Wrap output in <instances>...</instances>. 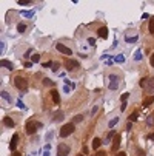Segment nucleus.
<instances>
[{
	"label": "nucleus",
	"mask_w": 154,
	"mask_h": 156,
	"mask_svg": "<svg viewBox=\"0 0 154 156\" xmlns=\"http://www.w3.org/2000/svg\"><path fill=\"white\" fill-rule=\"evenodd\" d=\"M63 63H65V66H67V70H68V71H73V70L79 68V62L74 60V59H67Z\"/></svg>",
	"instance_id": "obj_6"
},
{
	"label": "nucleus",
	"mask_w": 154,
	"mask_h": 156,
	"mask_svg": "<svg viewBox=\"0 0 154 156\" xmlns=\"http://www.w3.org/2000/svg\"><path fill=\"white\" fill-rule=\"evenodd\" d=\"M51 96H53L54 104H60V96H59V91H57V90H53V91H51Z\"/></svg>",
	"instance_id": "obj_13"
},
{
	"label": "nucleus",
	"mask_w": 154,
	"mask_h": 156,
	"mask_svg": "<svg viewBox=\"0 0 154 156\" xmlns=\"http://www.w3.org/2000/svg\"><path fill=\"white\" fill-rule=\"evenodd\" d=\"M97 110H99V107L96 105V107H94V108L91 110V115H96V113H97Z\"/></svg>",
	"instance_id": "obj_34"
},
{
	"label": "nucleus",
	"mask_w": 154,
	"mask_h": 156,
	"mask_svg": "<svg viewBox=\"0 0 154 156\" xmlns=\"http://www.w3.org/2000/svg\"><path fill=\"white\" fill-rule=\"evenodd\" d=\"M152 102H154V94H152V96H149V98H146V99L143 101V107L146 108V107H149Z\"/></svg>",
	"instance_id": "obj_17"
},
{
	"label": "nucleus",
	"mask_w": 154,
	"mask_h": 156,
	"mask_svg": "<svg viewBox=\"0 0 154 156\" xmlns=\"http://www.w3.org/2000/svg\"><path fill=\"white\" fill-rule=\"evenodd\" d=\"M134 59H136V60H140V59H142V54H140V51H137V53L134 54Z\"/></svg>",
	"instance_id": "obj_28"
},
{
	"label": "nucleus",
	"mask_w": 154,
	"mask_h": 156,
	"mask_svg": "<svg viewBox=\"0 0 154 156\" xmlns=\"http://www.w3.org/2000/svg\"><path fill=\"white\" fill-rule=\"evenodd\" d=\"M59 70V63H54V66H53V71H57Z\"/></svg>",
	"instance_id": "obj_37"
},
{
	"label": "nucleus",
	"mask_w": 154,
	"mask_h": 156,
	"mask_svg": "<svg viewBox=\"0 0 154 156\" xmlns=\"http://www.w3.org/2000/svg\"><path fill=\"white\" fill-rule=\"evenodd\" d=\"M33 14H34V11H26V12H23V16H25V17H31Z\"/></svg>",
	"instance_id": "obj_30"
},
{
	"label": "nucleus",
	"mask_w": 154,
	"mask_h": 156,
	"mask_svg": "<svg viewBox=\"0 0 154 156\" xmlns=\"http://www.w3.org/2000/svg\"><path fill=\"white\" fill-rule=\"evenodd\" d=\"M125 108H126V104H125V102H123V104H122V105H120V110H122V111H123V110H125Z\"/></svg>",
	"instance_id": "obj_40"
},
{
	"label": "nucleus",
	"mask_w": 154,
	"mask_h": 156,
	"mask_svg": "<svg viewBox=\"0 0 154 156\" xmlns=\"http://www.w3.org/2000/svg\"><path fill=\"white\" fill-rule=\"evenodd\" d=\"M79 156H83V154H79Z\"/></svg>",
	"instance_id": "obj_45"
},
{
	"label": "nucleus",
	"mask_w": 154,
	"mask_h": 156,
	"mask_svg": "<svg viewBox=\"0 0 154 156\" xmlns=\"http://www.w3.org/2000/svg\"><path fill=\"white\" fill-rule=\"evenodd\" d=\"M100 145H102V139H99V138H94V141H93V148L97 151Z\"/></svg>",
	"instance_id": "obj_16"
},
{
	"label": "nucleus",
	"mask_w": 154,
	"mask_h": 156,
	"mask_svg": "<svg viewBox=\"0 0 154 156\" xmlns=\"http://www.w3.org/2000/svg\"><path fill=\"white\" fill-rule=\"evenodd\" d=\"M123 60H125V56H122V54L116 57V62H123Z\"/></svg>",
	"instance_id": "obj_29"
},
{
	"label": "nucleus",
	"mask_w": 154,
	"mask_h": 156,
	"mask_svg": "<svg viewBox=\"0 0 154 156\" xmlns=\"http://www.w3.org/2000/svg\"><path fill=\"white\" fill-rule=\"evenodd\" d=\"M149 63H151V66H154V54H151V59H149Z\"/></svg>",
	"instance_id": "obj_35"
},
{
	"label": "nucleus",
	"mask_w": 154,
	"mask_h": 156,
	"mask_svg": "<svg viewBox=\"0 0 154 156\" xmlns=\"http://www.w3.org/2000/svg\"><path fill=\"white\" fill-rule=\"evenodd\" d=\"M119 87V77L116 74H111L109 76V90H117Z\"/></svg>",
	"instance_id": "obj_7"
},
{
	"label": "nucleus",
	"mask_w": 154,
	"mask_h": 156,
	"mask_svg": "<svg viewBox=\"0 0 154 156\" xmlns=\"http://www.w3.org/2000/svg\"><path fill=\"white\" fill-rule=\"evenodd\" d=\"M31 59H33V62H39L40 60V54H33Z\"/></svg>",
	"instance_id": "obj_24"
},
{
	"label": "nucleus",
	"mask_w": 154,
	"mask_h": 156,
	"mask_svg": "<svg viewBox=\"0 0 154 156\" xmlns=\"http://www.w3.org/2000/svg\"><path fill=\"white\" fill-rule=\"evenodd\" d=\"M137 156H145V151L142 148H137Z\"/></svg>",
	"instance_id": "obj_31"
},
{
	"label": "nucleus",
	"mask_w": 154,
	"mask_h": 156,
	"mask_svg": "<svg viewBox=\"0 0 154 156\" xmlns=\"http://www.w3.org/2000/svg\"><path fill=\"white\" fill-rule=\"evenodd\" d=\"M0 65H2V66H5V68H8V70H12V68H14L12 62H9V60H6V59L0 60Z\"/></svg>",
	"instance_id": "obj_12"
},
{
	"label": "nucleus",
	"mask_w": 154,
	"mask_h": 156,
	"mask_svg": "<svg viewBox=\"0 0 154 156\" xmlns=\"http://www.w3.org/2000/svg\"><path fill=\"white\" fill-rule=\"evenodd\" d=\"M17 31H19V33H25V31H26V25H25V23H19V25H17Z\"/></svg>",
	"instance_id": "obj_19"
},
{
	"label": "nucleus",
	"mask_w": 154,
	"mask_h": 156,
	"mask_svg": "<svg viewBox=\"0 0 154 156\" xmlns=\"http://www.w3.org/2000/svg\"><path fill=\"white\" fill-rule=\"evenodd\" d=\"M14 156H20V153H14Z\"/></svg>",
	"instance_id": "obj_44"
},
{
	"label": "nucleus",
	"mask_w": 154,
	"mask_h": 156,
	"mask_svg": "<svg viewBox=\"0 0 154 156\" xmlns=\"http://www.w3.org/2000/svg\"><path fill=\"white\" fill-rule=\"evenodd\" d=\"M125 40H126L128 43H134V42H137V36H136V37H126Z\"/></svg>",
	"instance_id": "obj_22"
},
{
	"label": "nucleus",
	"mask_w": 154,
	"mask_h": 156,
	"mask_svg": "<svg viewBox=\"0 0 154 156\" xmlns=\"http://www.w3.org/2000/svg\"><path fill=\"white\" fill-rule=\"evenodd\" d=\"M3 125H6V127H11V128H12V127H14V121H12L11 118H8V116H6V118H3Z\"/></svg>",
	"instance_id": "obj_15"
},
{
	"label": "nucleus",
	"mask_w": 154,
	"mask_h": 156,
	"mask_svg": "<svg viewBox=\"0 0 154 156\" xmlns=\"http://www.w3.org/2000/svg\"><path fill=\"white\" fill-rule=\"evenodd\" d=\"M137 118H139V113H137V111H133V113L129 115V122H134V121H137Z\"/></svg>",
	"instance_id": "obj_18"
},
{
	"label": "nucleus",
	"mask_w": 154,
	"mask_h": 156,
	"mask_svg": "<svg viewBox=\"0 0 154 156\" xmlns=\"http://www.w3.org/2000/svg\"><path fill=\"white\" fill-rule=\"evenodd\" d=\"M120 135H116V138L113 139V147H111V150L113 151H117L119 150V147H120Z\"/></svg>",
	"instance_id": "obj_9"
},
{
	"label": "nucleus",
	"mask_w": 154,
	"mask_h": 156,
	"mask_svg": "<svg viewBox=\"0 0 154 156\" xmlns=\"http://www.w3.org/2000/svg\"><path fill=\"white\" fill-rule=\"evenodd\" d=\"M68 153H70V145H67V144L57 145V156H68Z\"/></svg>",
	"instance_id": "obj_5"
},
{
	"label": "nucleus",
	"mask_w": 154,
	"mask_h": 156,
	"mask_svg": "<svg viewBox=\"0 0 154 156\" xmlns=\"http://www.w3.org/2000/svg\"><path fill=\"white\" fill-rule=\"evenodd\" d=\"M43 66H45V68H50V66H51V68H53L54 63L53 62H45V63H43Z\"/></svg>",
	"instance_id": "obj_25"
},
{
	"label": "nucleus",
	"mask_w": 154,
	"mask_h": 156,
	"mask_svg": "<svg viewBox=\"0 0 154 156\" xmlns=\"http://www.w3.org/2000/svg\"><path fill=\"white\" fill-rule=\"evenodd\" d=\"M17 141H19V135H17V133H15V135L12 136V139H11V144H9V148L14 151L15 150V147H17Z\"/></svg>",
	"instance_id": "obj_11"
},
{
	"label": "nucleus",
	"mask_w": 154,
	"mask_h": 156,
	"mask_svg": "<svg viewBox=\"0 0 154 156\" xmlns=\"http://www.w3.org/2000/svg\"><path fill=\"white\" fill-rule=\"evenodd\" d=\"M31 51H33V50H28L26 54H25V57H29V56H31Z\"/></svg>",
	"instance_id": "obj_39"
},
{
	"label": "nucleus",
	"mask_w": 154,
	"mask_h": 156,
	"mask_svg": "<svg viewBox=\"0 0 154 156\" xmlns=\"http://www.w3.org/2000/svg\"><path fill=\"white\" fill-rule=\"evenodd\" d=\"M152 121H154V118H152Z\"/></svg>",
	"instance_id": "obj_46"
},
{
	"label": "nucleus",
	"mask_w": 154,
	"mask_h": 156,
	"mask_svg": "<svg viewBox=\"0 0 154 156\" xmlns=\"http://www.w3.org/2000/svg\"><path fill=\"white\" fill-rule=\"evenodd\" d=\"M40 127H42L40 122H37V121H29V122L26 124V133H28V135H34V133H36Z\"/></svg>",
	"instance_id": "obj_4"
},
{
	"label": "nucleus",
	"mask_w": 154,
	"mask_h": 156,
	"mask_svg": "<svg viewBox=\"0 0 154 156\" xmlns=\"http://www.w3.org/2000/svg\"><path fill=\"white\" fill-rule=\"evenodd\" d=\"M148 139H154V133H151V135H148Z\"/></svg>",
	"instance_id": "obj_42"
},
{
	"label": "nucleus",
	"mask_w": 154,
	"mask_h": 156,
	"mask_svg": "<svg viewBox=\"0 0 154 156\" xmlns=\"http://www.w3.org/2000/svg\"><path fill=\"white\" fill-rule=\"evenodd\" d=\"M43 83H45V85H53V80H50V79H45V80H43Z\"/></svg>",
	"instance_id": "obj_33"
},
{
	"label": "nucleus",
	"mask_w": 154,
	"mask_h": 156,
	"mask_svg": "<svg viewBox=\"0 0 154 156\" xmlns=\"http://www.w3.org/2000/svg\"><path fill=\"white\" fill-rule=\"evenodd\" d=\"M117 156H126V153H123V151H122V153H119Z\"/></svg>",
	"instance_id": "obj_43"
},
{
	"label": "nucleus",
	"mask_w": 154,
	"mask_h": 156,
	"mask_svg": "<svg viewBox=\"0 0 154 156\" xmlns=\"http://www.w3.org/2000/svg\"><path fill=\"white\" fill-rule=\"evenodd\" d=\"M14 85L19 88L20 91H26V88H28V80L25 77H22V76H17L14 79Z\"/></svg>",
	"instance_id": "obj_3"
},
{
	"label": "nucleus",
	"mask_w": 154,
	"mask_h": 156,
	"mask_svg": "<svg viewBox=\"0 0 154 156\" xmlns=\"http://www.w3.org/2000/svg\"><path fill=\"white\" fill-rule=\"evenodd\" d=\"M63 118H65L63 111H57V113L54 115V118H53V121H54V122H59V121H62Z\"/></svg>",
	"instance_id": "obj_14"
},
{
	"label": "nucleus",
	"mask_w": 154,
	"mask_h": 156,
	"mask_svg": "<svg viewBox=\"0 0 154 156\" xmlns=\"http://www.w3.org/2000/svg\"><path fill=\"white\" fill-rule=\"evenodd\" d=\"M82 121H83V116H82V115H77V116L73 119V124H74V122H82Z\"/></svg>",
	"instance_id": "obj_21"
},
{
	"label": "nucleus",
	"mask_w": 154,
	"mask_h": 156,
	"mask_svg": "<svg viewBox=\"0 0 154 156\" xmlns=\"http://www.w3.org/2000/svg\"><path fill=\"white\" fill-rule=\"evenodd\" d=\"M149 33L154 34V19H149Z\"/></svg>",
	"instance_id": "obj_20"
},
{
	"label": "nucleus",
	"mask_w": 154,
	"mask_h": 156,
	"mask_svg": "<svg viewBox=\"0 0 154 156\" xmlns=\"http://www.w3.org/2000/svg\"><path fill=\"white\" fill-rule=\"evenodd\" d=\"M126 98H128V93H125V94H122V98H120V99H122V102H125V99H126Z\"/></svg>",
	"instance_id": "obj_36"
},
{
	"label": "nucleus",
	"mask_w": 154,
	"mask_h": 156,
	"mask_svg": "<svg viewBox=\"0 0 154 156\" xmlns=\"http://www.w3.org/2000/svg\"><path fill=\"white\" fill-rule=\"evenodd\" d=\"M96 156H106V153H105V151H102V150H97Z\"/></svg>",
	"instance_id": "obj_32"
},
{
	"label": "nucleus",
	"mask_w": 154,
	"mask_h": 156,
	"mask_svg": "<svg viewBox=\"0 0 154 156\" xmlns=\"http://www.w3.org/2000/svg\"><path fill=\"white\" fill-rule=\"evenodd\" d=\"M56 48H57V51H60V53H63V54H73L71 53V50L68 48V47H65V45H62V43H57V45H56Z\"/></svg>",
	"instance_id": "obj_8"
},
{
	"label": "nucleus",
	"mask_w": 154,
	"mask_h": 156,
	"mask_svg": "<svg viewBox=\"0 0 154 156\" xmlns=\"http://www.w3.org/2000/svg\"><path fill=\"white\" fill-rule=\"evenodd\" d=\"M140 87L143 90H146L148 93H151V96L154 94V77H143L140 80Z\"/></svg>",
	"instance_id": "obj_1"
},
{
	"label": "nucleus",
	"mask_w": 154,
	"mask_h": 156,
	"mask_svg": "<svg viewBox=\"0 0 154 156\" xmlns=\"http://www.w3.org/2000/svg\"><path fill=\"white\" fill-rule=\"evenodd\" d=\"M117 122H119V119H113L111 122H109V128H113V127H114V125H116Z\"/></svg>",
	"instance_id": "obj_27"
},
{
	"label": "nucleus",
	"mask_w": 154,
	"mask_h": 156,
	"mask_svg": "<svg viewBox=\"0 0 154 156\" xmlns=\"http://www.w3.org/2000/svg\"><path fill=\"white\" fill-rule=\"evenodd\" d=\"M31 2H29V0H25V2H23V0H20V2H19V5H22V6H25V5H29Z\"/></svg>",
	"instance_id": "obj_26"
},
{
	"label": "nucleus",
	"mask_w": 154,
	"mask_h": 156,
	"mask_svg": "<svg viewBox=\"0 0 154 156\" xmlns=\"http://www.w3.org/2000/svg\"><path fill=\"white\" fill-rule=\"evenodd\" d=\"M88 42H90V45H94V43H96L94 39H88Z\"/></svg>",
	"instance_id": "obj_38"
},
{
	"label": "nucleus",
	"mask_w": 154,
	"mask_h": 156,
	"mask_svg": "<svg viewBox=\"0 0 154 156\" xmlns=\"http://www.w3.org/2000/svg\"><path fill=\"white\" fill-rule=\"evenodd\" d=\"M2 98H3V99H6L8 102H11V98H9V94H8L6 91H2Z\"/></svg>",
	"instance_id": "obj_23"
},
{
	"label": "nucleus",
	"mask_w": 154,
	"mask_h": 156,
	"mask_svg": "<svg viewBox=\"0 0 154 156\" xmlns=\"http://www.w3.org/2000/svg\"><path fill=\"white\" fill-rule=\"evenodd\" d=\"M31 66V62H25V68H29Z\"/></svg>",
	"instance_id": "obj_41"
},
{
	"label": "nucleus",
	"mask_w": 154,
	"mask_h": 156,
	"mask_svg": "<svg viewBox=\"0 0 154 156\" xmlns=\"http://www.w3.org/2000/svg\"><path fill=\"white\" fill-rule=\"evenodd\" d=\"M97 34H99V37L106 39V37H108V28H105V27L99 28V30H97Z\"/></svg>",
	"instance_id": "obj_10"
},
{
	"label": "nucleus",
	"mask_w": 154,
	"mask_h": 156,
	"mask_svg": "<svg viewBox=\"0 0 154 156\" xmlns=\"http://www.w3.org/2000/svg\"><path fill=\"white\" fill-rule=\"evenodd\" d=\"M74 130H76V127H74V124H73V122H70V124H65V125L60 128V136H62V138H67V136L73 135Z\"/></svg>",
	"instance_id": "obj_2"
}]
</instances>
